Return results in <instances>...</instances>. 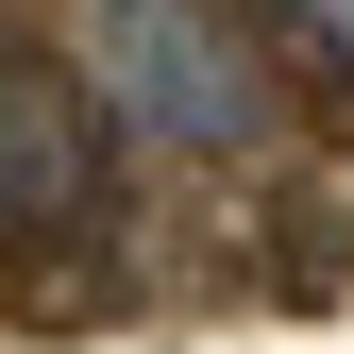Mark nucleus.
<instances>
[{
	"mask_svg": "<svg viewBox=\"0 0 354 354\" xmlns=\"http://www.w3.org/2000/svg\"><path fill=\"white\" fill-rule=\"evenodd\" d=\"M68 68L102 102V136H152V152H253L270 136V68L219 0H102Z\"/></svg>",
	"mask_w": 354,
	"mask_h": 354,
	"instance_id": "nucleus-1",
	"label": "nucleus"
},
{
	"mask_svg": "<svg viewBox=\"0 0 354 354\" xmlns=\"http://www.w3.org/2000/svg\"><path fill=\"white\" fill-rule=\"evenodd\" d=\"M102 102L68 51H0V253H51L102 219Z\"/></svg>",
	"mask_w": 354,
	"mask_h": 354,
	"instance_id": "nucleus-2",
	"label": "nucleus"
},
{
	"mask_svg": "<svg viewBox=\"0 0 354 354\" xmlns=\"http://www.w3.org/2000/svg\"><path fill=\"white\" fill-rule=\"evenodd\" d=\"M287 51L321 68V84H354V0H287Z\"/></svg>",
	"mask_w": 354,
	"mask_h": 354,
	"instance_id": "nucleus-3",
	"label": "nucleus"
}]
</instances>
